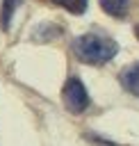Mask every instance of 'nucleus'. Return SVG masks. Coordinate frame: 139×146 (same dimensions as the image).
<instances>
[{"mask_svg": "<svg viewBox=\"0 0 139 146\" xmlns=\"http://www.w3.org/2000/svg\"><path fill=\"white\" fill-rule=\"evenodd\" d=\"M55 5H59L62 9L71 11V14H84L87 11V5L89 0H52Z\"/></svg>", "mask_w": 139, "mask_h": 146, "instance_id": "6", "label": "nucleus"}, {"mask_svg": "<svg viewBox=\"0 0 139 146\" xmlns=\"http://www.w3.org/2000/svg\"><path fill=\"white\" fill-rule=\"evenodd\" d=\"M118 82H121V87H123L128 94H132V96L139 98V62L125 66V68L121 71V75H118Z\"/></svg>", "mask_w": 139, "mask_h": 146, "instance_id": "3", "label": "nucleus"}, {"mask_svg": "<svg viewBox=\"0 0 139 146\" xmlns=\"http://www.w3.org/2000/svg\"><path fill=\"white\" fill-rule=\"evenodd\" d=\"M134 32H137V36H139V25H137V27H134Z\"/></svg>", "mask_w": 139, "mask_h": 146, "instance_id": "7", "label": "nucleus"}, {"mask_svg": "<svg viewBox=\"0 0 139 146\" xmlns=\"http://www.w3.org/2000/svg\"><path fill=\"white\" fill-rule=\"evenodd\" d=\"M100 7L114 18H125L130 11V0H100Z\"/></svg>", "mask_w": 139, "mask_h": 146, "instance_id": "4", "label": "nucleus"}, {"mask_svg": "<svg viewBox=\"0 0 139 146\" xmlns=\"http://www.w3.org/2000/svg\"><path fill=\"white\" fill-rule=\"evenodd\" d=\"M62 94H64V105H66V110L73 112V114H82V112L89 107V103H91L87 87H84L82 80L75 78V75H71V78L66 80Z\"/></svg>", "mask_w": 139, "mask_h": 146, "instance_id": "2", "label": "nucleus"}, {"mask_svg": "<svg viewBox=\"0 0 139 146\" xmlns=\"http://www.w3.org/2000/svg\"><path fill=\"white\" fill-rule=\"evenodd\" d=\"M73 52H75V57L80 62L100 66V64H107L118 52V43L114 39H109V36L87 32V34H80L73 41Z\"/></svg>", "mask_w": 139, "mask_h": 146, "instance_id": "1", "label": "nucleus"}, {"mask_svg": "<svg viewBox=\"0 0 139 146\" xmlns=\"http://www.w3.org/2000/svg\"><path fill=\"white\" fill-rule=\"evenodd\" d=\"M18 5H21V0H2V11H0V25H2V30H9L11 16L18 9Z\"/></svg>", "mask_w": 139, "mask_h": 146, "instance_id": "5", "label": "nucleus"}]
</instances>
